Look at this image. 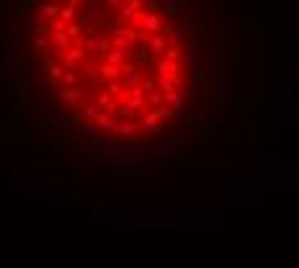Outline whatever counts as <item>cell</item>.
I'll return each instance as SVG.
<instances>
[{"label": "cell", "instance_id": "obj_1", "mask_svg": "<svg viewBox=\"0 0 299 268\" xmlns=\"http://www.w3.org/2000/svg\"><path fill=\"white\" fill-rule=\"evenodd\" d=\"M93 153L108 155V157H129V160H142L144 157L134 147H124V145H116V142H93Z\"/></svg>", "mask_w": 299, "mask_h": 268}, {"label": "cell", "instance_id": "obj_2", "mask_svg": "<svg viewBox=\"0 0 299 268\" xmlns=\"http://www.w3.org/2000/svg\"><path fill=\"white\" fill-rule=\"evenodd\" d=\"M152 67L158 70L160 77H173L176 85H183V80H180V73H183V62L180 59H168V57H160L152 62Z\"/></svg>", "mask_w": 299, "mask_h": 268}, {"label": "cell", "instance_id": "obj_3", "mask_svg": "<svg viewBox=\"0 0 299 268\" xmlns=\"http://www.w3.org/2000/svg\"><path fill=\"white\" fill-rule=\"evenodd\" d=\"M180 62H183L186 67V75H191L196 70V62H199V39H188L183 44V57H180Z\"/></svg>", "mask_w": 299, "mask_h": 268}, {"label": "cell", "instance_id": "obj_4", "mask_svg": "<svg viewBox=\"0 0 299 268\" xmlns=\"http://www.w3.org/2000/svg\"><path fill=\"white\" fill-rule=\"evenodd\" d=\"M178 153V145L173 139H165V142H160V145H155L152 150H147V155L150 157H155V160H165V157H173Z\"/></svg>", "mask_w": 299, "mask_h": 268}, {"label": "cell", "instance_id": "obj_5", "mask_svg": "<svg viewBox=\"0 0 299 268\" xmlns=\"http://www.w3.org/2000/svg\"><path fill=\"white\" fill-rule=\"evenodd\" d=\"M137 124H140V132H158V129H160V119H158L155 109L142 111V116H140Z\"/></svg>", "mask_w": 299, "mask_h": 268}, {"label": "cell", "instance_id": "obj_6", "mask_svg": "<svg viewBox=\"0 0 299 268\" xmlns=\"http://www.w3.org/2000/svg\"><path fill=\"white\" fill-rule=\"evenodd\" d=\"M96 103L101 106V109H103L106 114H114V116H116V111H119V103H116V98H114L111 93H108V91H98Z\"/></svg>", "mask_w": 299, "mask_h": 268}, {"label": "cell", "instance_id": "obj_7", "mask_svg": "<svg viewBox=\"0 0 299 268\" xmlns=\"http://www.w3.org/2000/svg\"><path fill=\"white\" fill-rule=\"evenodd\" d=\"M144 31H150V34H158V31H162V26H165V21H162V16L160 13H147L144 16V21L140 23Z\"/></svg>", "mask_w": 299, "mask_h": 268}, {"label": "cell", "instance_id": "obj_8", "mask_svg": "<svg viewBox=\"0 0 299 268\" xmlns=\"http://www.w3.org/2000/svg\"><path fill=\"white\" fill-rule=\"evenodd\" d=\"M75 41H80V44H83V47H85L88 57L98 59V52H101V41H98V37H96V34H90V37H78Z\"/></svg>", "mask_w": 299, "mask_h": 268}, {"label": "cell", "instance_id": "obj_9", "mask_svg": "<svg viewBox=\"0 0 299 268\" xmlns=\"http://www.w3.org/2000/svg\"><path fill=\"white\" fill-rule=\"evenodd\" d=\"M162 103H170L176 111H183V91H180V85H176L168 93H162Z\"/></svg>", "mask_w": 299, "mask_h": 268}, {"label": "cell", "instance_id": "obj_10", "mask_svg": "<svg viewBox=\"0 0 299 268\" xmlns=\"http://www.w3.org/2000/svg\"><path fill=\"white\" fill-rule=\"evenodd\" d=\"M83 91H80L78 85H70V88H65L62 85V91H60V101H65V103H78V101H83Z\"/></svg>", "mask_w": 299, "mask_h": 268}, {"label": "cell", "instance_id": "obj_11", "mask_svg": "<svg viewBox=\"0 0 299 268\" xmlns=\"http://www.w3.org/2000/svg\"><path fill=\"white\" fill-rule=\"evenodd\" d=\"M219 52H214L212 55V62H209V73H206V83H212V85H217L222 80V73H219Z\"/></svg>", "mask_w": 299, "mask_h": 268}, {"label": "cell", "instance_id": "obj_12", "mask_svg": "<svg viewBox=\"0 0 299 268\" xmlns=\"http://www.w3.org/2000/svg\"><path fill=\"white\" fill-rule=\"evenodd\" d=\"M106 62H111V65H124V62H129V49L108 47L106 49Z\"/></svg>", "mask_w": 299, "mask_h": 268}, {"label": "cell", "instance_id": "obj_13", "mask_svg": "<svg viewBox=\"0 0 299 268\" xmlns=\"http://www.w3.org/2000/svg\"><path fill=\"white\" fill-rule=\"evenodd\" d=\"M160 8H162V13H168V16H178V13L186 11V0H162Z\"/></svg>", "mask_w": 299, "mask_h": 268}, {"label": "cell", "instance_id": "obj_14", "mask_svg": "<svg viewBox=\"0 0 299 268\" xmlns=\"http://www.w3.org/2000/svg\"><path fill=\"white\" fill-rule=\"evenodd\" d=\"M78 73L83 75V77L96 75V73H98V59H93V57H85L83 62H78Z\"/></svg>", "mask_w": 299, "mask_h": 268}, {"label": "cell", "instance_id": "obj_15", "mask_svg": "<svg viewBox=\"0 0 299 268\" xmlns=\"http://www.w3.org/2000/svg\"><path fill=\"white\" fill-rule=\"evenodd\" d=\"M124 103L126 106H132L134 111H147V96H134V93H126V98H124Z\"/></svg>", "mask_w": 299, "mask_h": 268}, {"label": "cell", "instance_id": "obj_16", "mask_svg": "<svg viewBox=\"0 0 299 268\" xmlns=\"http://www.w3.org/2000/svg\"><path fill=\"white\" fill-rule=\"evenodd\" d=\"M165 47H168V41H165V37H162V31H158V34H150V39H147V49L150 52H165Z\"/></svg>", "mask_w": 299, "mask_h": 268}, {"label": "cell", "instance_id": "obj_17", "mask_svg": "<svg viewBox=\"0 0 299 268\" xmlns=\"http://www.w3.org/2000/svg\"><path fill=\"white\" fill-rule=\"evenodd\" d=\"M39 16H44V19H57L60 16V3H54V0H44V3L39 5Z\"/></svg>", "mask_w": 299, "mask_h": 268}, {"label": "cell", "instance_id": "obj_18", "mask_svg": "<svg viewBox=\"0 0 299 268\" xmlns=\"http://www.w3.org/2000/svg\"><path fill=\"white\" fill-rule=\"evenodd\" d=\"M85 88H88V91H93V93H98V91H106V77H103L101 73L90 75V77H85Z\"/></svg>", "mask_w": 299, "mask_h": 268}, {"label": "cell", "instance_id": "obj_19", "mask_svg": "<svg viewBox=\"0 0 299 268\" xmlns=\"http://www.w3.org/2000/svg\"><path fill=\"white\" fill-rule=\"evenodd\" d=\"M106 91L111 93L114 98H126V88L121 85V80H119V77H111V80H106Z\"/></svg>", "mask_w": 299, "mask_h": 268}, {"label": "cell", "instance_id": "obj_20", "mask_svg": "<svg viewBox=\"0 0 299 268\" xmlns=\"http://www.w3.org/2000/svg\"><path fill=\"white\" fill-rule=\"evenodd\" d=\"M114 134L119 132V134H126V137H132V134H137L140 132V124L137 121H121V124H114Z\"/></svg>", "mask_w": 299, "mask_h": 268}, {"label": "cell", "instance_id": "obj_21", "mask_svg": "<svg viewBox=\"0 0 299 268\" xmlns=\"http://www.w3.org/2000/svg\"><path fill=\"white\" fill-rule=\"evenodd\" d=\"M214 98H217V103H219V106H227V103H230V85L224 83V80H219V83H217Z\"/></svg>", "mask_w": 299, "mask_h": 268}, {"label": "cell", "instance_id": "obj_22", "mask_svg": "<svg viewBox=\"0 0 299 268\" xmlns=\"http://www.w3.org/2000/svg\"><path fill=\"white\" fill-rule=\"evenodd\" d=\"M98 73H101L106 80L119 77V75H121V65H111V62H103V65H98Z\"/></svg>", "mask_w": 299, "mask_h": 268}, {"label": "cell", "instance_id": "obj_23", "mask_svg": "<svg viewBox=\"0 0 299 268\" xmlns=\"http://www.w3.org/2000/svg\"><path fill=\"white\" fill-rule=\"evenodd\" d=\"M114 124H116V116H114V114H106V111L96 119V127L101 129V132H111Z\"/></svg>", "mask_w": 299, "mask_h": 268}, {"label": "cell", "instance_id": "obj_24", "mask_svg": "<svg viewBox=\"0 0 299 268\" xmlns=\"http://www.w3.org/2000/svg\"><path fill=\"white\" fill-rule=\"evenodd\" d=\"M101 114H103V109H101V106H98L96 101H90V103L85 106V109L80 111V116H83V119H93V121H96Z\"/></svg>", "mask_w": 299, "mask_h": 268}, {"label": "cell", "instance_id": "obj_25", "mask_svg": "<svg viewBox=\"0 0 299 268\" xmlns=\"http://www.w3.org/2000/svg\"><path fill=\"white\" fill-rule=\"evenodd\" d=\"M116 114H119V119H121V121H140V116H142L140 111H134L132 106H126V103H124Z\"/></svg>", "mask_w": 299, "mask_h": 268}, {"label": "cell", "instance_id": "obj_26", "mask_svg": "<svg viewBox=\"0 0 299 268\" xmlns=\"http://www.w3.org/2000/svg\"><path fill=\"white\" fill-rule=\"evenodd\" d=\"M111 47H116V49H129V47H134V44H132L129 37H121V34H114L111 31Z\"/></svg>", "mask_w": 299, "mask_h": 268}, {"label": "cell", "instance_id": "obj_27", "mask_svg": "<svg viewBox=\"0 0 299 268\" xmlns=\"http://www.w3.org/2000/svg\"><path fill=\"white\" fill-rule=\"evenodd\" d=\"M75 16H78V8L75 5H70V3H62L60 5V19H65L70 23V21H75Z\"/></svg>", "mask_w": 299, "mask_h": 268}, {"label": "cell", "instance_id": "obj_28", "mask_svg": "<svg viewBox=\"0 0 299 268\" xmlns=\"http://www.w3.org/2000/svg\"><path fill=\"white\" fill-rule=\"evenodd\" d=\"M134 13H137V5L126 3V5H121V8H119V19H116V21H119V23L132 21V16H134Z\"/></svg>", "mask_w": 299, "mask_h": 268}, {"label": "cell", "instance_id": "obj_29", "mask_svg": "<svg viewBox=\"0 0 299 268\" xmlns=\"http://www.w3.org/2000/svg\"><path fill=\"white\" fill-rule=\"evenodd\" d=\"M65 70H67V67H65V65H62V62L57 59V62H52V65L47 67V73H49V77H52V80H62V75H65Z\"/></svg>", "mask_w": 299, "mask_h": 268}, {"label": "cell", "instance_id": "obj_30", "mask_svg": "<svg viewBox=\"0 0 299 268\" xmlns=\"http://www.w3.org/2000/svg\"><path fill=\"white\" fill-rule=\"evenodd\" d=\"M162 57H168V59H180V57H183V47H180V44H173V47H165V52H162Z\"/></svg>", "mask_w": 299, "mask_h": 268}, {"label": "cell", "instance_id": "obj_31", "mask_svg": "<svg viewBox=\"0 0 299 268\" xmlns=\"http://www.w3.org/2000/svg\"><path fill=\"white\" fill-rule=\"evenodd\" d=\"M173 88H176V80L173 77H160L158 75V91L160 93H168V91H173Z\"/></svg>", "mask_w": 299, "mask_h": 268}, {"label": "cell", "instance_id": "obj_32", "mask_svg": "<svg viewBox=\"0 0 299 268\" xmlns=\"http://www.w3.org/2000/svg\"><path fill=\"white\" fill-rule=\"evenodd\" d=\"M206 88H209V83H206V80H201V83H194V85H191V91H194V96H196V101H201V98L206 96Z\"/></svg>", "mask_w": 299, "mask_h": 268}, {"label": "cell", "instance_id": "obj_33", "mask_svg": "<svg viewBox=\"0 0 299 268\" xmlns=\"http://www.w3.org/2000/svg\"><path fill=\"white\" fill-rule=\"evenodd\" d=\"M65 31L70 34L72 39H78V37H83V23H78V21H70Z\"/></svg>", "mask_w": 299, "mask_h": 268}, {"label": "cell", "instance_id": "obj_34", "mask_svg": "<svg viewBox=\"0 0 299 268\" xmlns=\"http://www.w3.org/2000/svg\"><path fill=\"white\" fill-rule=\"evenodd\" d=\"M65 29H67V21H65V19H60V16L49 21V31H65Z\"/></svg>", "mask_w": 299, "mask_h": 268}, {"label": "cell", "instance_id": "obj_35", "mask_svg": "<svg viewBox=\"0 0 299 268\" xmlns=\"http://www.w3.org/2000/svg\"><path fill=\"white\" fill-rule=\"evenodd\" d=\"M142 88H144V93L158 91V77H144V80H142Z\"/></svg>", "mask_w": 299, "mask_h": 268}, {"label": "cell", "instance_id": "obj_36", "mask_svg": "<svg viewBox=\"0 0 299 268\" xmlns=\"http://www.w3.org/2000/svg\"><path fill=\"white\" fill-rule=\"evenodd\" d=\"M160 103H162V93L150 91V93H147V106H160Z\"/></svg>", "mask_w": 299, "mask_h": 268}, {"label": "cell", "instance_id": "obj_37", "mask_svg": "<svg viewBox=\"0 0 299 268\" xmlns=\"http://www.w3.org/2000/svg\"><path fill=\"white\" fill-rule=\"evenodd\" d=\"M60 88H62V80H49V83L44 85V91L47 93H60Z\"/></svg>", "mask_w": 299, "mask_h": 268}, {"label": "cell", "instance_id": "obj_38", "mask_svg": "<svg viewBox=\"0 0 299 268\" xmlns=\"http://www.w3.org/2000/svg\"><path fill=\"white\" fill-rule=\"evenodd\" d=\"M49 47V37L47 34H39V37H36V49H47Z\"/></svg>", "mask_w": 299, "mask_h": 268}, {"label": "cell", "instance_id": "obj_39", "mask_svg": "<svg viewBox=\"0 0 299 268\" xmlns=\"http://www.w3.org/2000/svg\"><path fill=\"white\" fill-rule=\"evenodd\" d=\"M80 129H83L85 134H90V132H96L98 127H96V121H93V119H85L83 124H80Z\"/></svg>", "mask_w": 299, "mask_h": 268}, {"label": "cell", "instance_id": "obj_40", "mask_svg": "<svg viewBox=\"0 0 299 268\" xmlns=\"http://www.w3.org/2000/svg\"><path fill=\"white\" fill-rule=\"evenodd\" d=\"M201 39H204V41H209V44H214V41H217V29H206Z\"/></svg>", "mask_w": 299, "mask_h": 268}, {"label": "cell", "instance_id": "obj_41", "mask_svg": "<svg viewBox=\"0 0 299 268\" xmlns=\"http://www.w3.org/2000/svg\"><path fill=\"white\" fill-rule=\"evenodd\" d=\"M65 121H70L67 116H62V114H52L49 116V124H65Z\"/></svg>", "mask_w": 299, "mask_h": 268}, {"label": "cell", "instance_id": "obj_42", "mask_svg": "<svg viewBox=\"0 0 299 268\" xmlns=\"http://www.w3.org/2000/svg\"><path fill=\"white\" fill-rule=\"evenodd\" d=\"M106 8H108V11H119V8H121V0H106Z\"/></svg>", "mask_w": 299, "mask_h": 268}, {"label": "cell", "instance_id": "obj_43", "mask_svg": "<svg viewBox=\"0 0 299 268\" xmlns=\"http://www.w3.org/2000/svg\"><path fill=\"white\" fill-rule=\"evenodd\" d=\"M214 163V153H206V157H204V165H212Z\"/></svg>", "mask_w": 299, "mask_h": 268}, {"label": "cell", "instance_id": "obj_44", "mask_svg": "<svg viewBox=\"0 0 299 268\" xmlns=\"http://www.w3.org/2000/svg\"><path fill=\"white\" fill-rule=\"evenodd\" d=\"M126 3H132V5H137V8H142V3H144V0H126Z\"/></svg>", "mask_w": 299, "mask_h": 268}]
</instances>
